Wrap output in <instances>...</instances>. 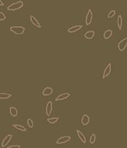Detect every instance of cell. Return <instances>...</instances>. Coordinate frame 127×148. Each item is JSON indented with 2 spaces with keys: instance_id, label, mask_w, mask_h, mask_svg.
Returning a JSON list of instances; mask_svg holds the SVG:
<instances>
[{
  "instance_id": "cell-4",
  "label": "cell",
  "mask_w": 127,
  "mask_h": 148,
  "mask_svg": "<svg viewBox=\"0 0 127 148\" xmlns=\"http://www.w3.org/2000/svg\"><path fill=\"white\" fill-rule=\"evenodd\" d=\"M93 19V13L91 9H89L88 13L86 14V24L87 26H89L91 23Z\"/></svg>"
},
{
  "instance_id": "cell-23",
  "label": "cell",
  "mask_w": 127,
  "mask_h": 148,
  "mask_svg": "<svg viewBox=\"0 0 127 148\" xmlns=\"http://www.w3.org/2000/svg\"><path fill=\"white\" fill-rule=\"evenodd\" d=\"M115 15V11H114V10H112V11H110V13H108V16H107V17H108V18H110L114 17Z\"/></svg>"
},
{
  "instance_id": "cell-6",
  "label": "cell",
  "mask_w": 127,
  "mask_h": 148,
  "mask_svg": "<svg viewBox=\"0 0 127 148\" xmlns=\"http://www.w3.org/2000/svg\"><path fill=\"white\" fill-rule=\"evenodd\" d=\"M111 63H108L107 66L106 67V68L104 69V70L103 74V78H105L106 77H108L109 76V74H110L111 72Z\"/></svg>"
},
{
  "instance_id": "cell-1",
  "label": "cell",
  "mask_w": 127,
  "mask_h": 148,
  "mask_svg": "<svg viewBox=\"0 0 127 148\" xmlns=\"http://www.w3.org/2000/svg\"><path fill=\"white\" fill-rule=\"evenodd\" d=\"M23 7H24V3L22 2V1H19L10 5L9 7H7V10L8 11H17Z\"/></svg>"
},
{
  "instance_id": "cell-2",
  "label": "cell",
  "mask_w": 127,
  "mask_h": 148,
  "mask_svg": "<svg viewBox=\"0 0 127 148\" xmlns=\"http://www.w3.org/2000/svg\"><path fill=\"white\" fill-rule=\"evenodd\" d=\"M10 31L16 35H22L25 32V28L22 26H11Z\"/></svg>"
},
{
  "instance_id": "cell-10",
  "label": "cell",
  "mask_w": 127,
  "mask_h": 148,
  "mask_svg": "<svg viewBox=\"0 0 127 148\" xmlns=\"http://www.w3.org/2000/svg\"><path fill=\"white\" fill-rule=\"evenodd\" d=\"M12 134L7 135L6 137L3 140L2 144H1V146H2V147H5L7 144H9V141H11V140L12 139Z\"/></svg>"
},
{
  "instance_id": "cell-9",
  "label": "cell",
  "mask_w": 127,
  "mask_h": 148,
  "mask_svg": "<svg viewBox=\"0 0 127 148\" xmlns=\"http://www.w3.org/2000/svg\"><path fill=\"white\" fill-rule=\"evenodd\" d=\"M52 108H53V102H52L51 101H49V102H48L47 105H46V110H45L46 114H47L48 116H49V115H51L52 110H53Z\"/></svg>"
},
{
  "instance_id": "cell-21",
  "label": "cell",
  "mask_w": 127,
  "mask_h": 148,
  "mask_svg": "<svg viewBox=\"0 0 127 148\" xmlns=\"http://www.w3.org/2000/svg\"><path fill=\"white\" fill-rule=\"evenodd\" d=\"M58 118H49L48 119V121L51 123V124H54L55 123L58 121Z\"/></svg>"
},
{
  "instance_id": "cell-11",
  "label": "cell",
  "mask_w": 127,
  "mask_h": 148,
  "mask_svg": "<svg viewBox=\"0 0 127 148\" xmlns=\"http://www.w3.org/2000/svg\"><path fill=\"white\" fill-rule=\"evenodd\" d=\"M53 92V89H52L51 87H48L44 88V89L42 92V94H43V96H49L50 95H51Z\"/></svg>"
},
{
  "instance_id": "cell-5",
  "label": "cell",
  "mask_w": 127,
  "mask_h": 148,
  "mask_svg": "<svg viewBox=\"0 0 127 148\" xmlns=\"http://www.w3.org/2000/svg\"><path fill=\"white\" fill-rule=\"evenodd\" d=\"M71 139V138L70 136H62V137L59 138L57 141H56V144H63L66 143L67 141H69Z\"/></svg>"
},
{
  "instance_id": "cell-25",
  "label": "cell",
  "mask_w": 127,
  "mask_h": 148,
  "mask_svg": "<svg viewBox=\"0 0 127 148\" xmlns=\"http://www.w3.org/2000/svg\"><path fill=\"white\" fill-rule=\"evenodd\" d=\"M6 19V16L2 12H0V21H3Z\"/></svg>"
},
{
  "instance_id": "cell-19",
  "label": "cell",
  "mask_w": 127,
  "mask_h": 148,
  "mask_svg": "<svg viewBox=\"0 0 127 148\" xmlns=\"http://www.w3.org/2000/svg\"><path fill=\"white\" fill-rule=\"evenodd\" d=\"M12 95L6 93H0V99H7L11 98Z\"/></svg>"
},
{
  "instance_id": "cell-15",
  "label": "cell",
  "mask_w": 127,
  "mask_h": 148,
  "mask_svg": "<svg viewBox=\"0 0 127 148\" xmlns=\"http://www.w3.org/2000/svg\"><path fill=\"white\" fill-rule=\"evenodd\" d=\"M112 34H113V32H112V30H110V29H108V30H106L103 34L104 39H106V40L109 39L110 37H112Z\"/></svg>"
},
{
  "instance_id": "cell-7",
  "label": "cell",
  "mask_w": 127,
  "mask_h": 148,
  "mask_svg": "<svg viewBox=\"0 0 127 148\" xmlns=\"http://www.w3.org/2000/svg\"><path fill=\"white\" fill-rule=\"evenodd\" d=\"M82 27H83L82 25H77V26L71 27L70 28L67 29V32H69L70 33H75V32H77L78 31H79L80 29H82Z\"/></svg>"
},
{
  "instance_id": "cell-24",
  "label": "cell",
  "mask_w": 127,
  "mask_h": 148,
  "mask_svg": "<svg viewBox=\"0 0 127 148\" xmlns=\"http://www.w3.org/2000/svg\"><path fill=\"white\" fill-rule=\"evenodd\" d=\"M27 125L29 126V128H32L33 127V121L31 119H28L27 120Z\"/></svg>"
},
{
  "instance_id": "cell-18",
  "label": "cell",
  "mask_w": 127,
  "mask_h": 148,
  "mask_svg": "<svg viewBox=\"0 0 127 148\" xmlns=\"http://www.w3.org/2000/svg\"><path fill=\"white\" fill-rule=\"evenodd\" d=\"M117 23V26H118L119 29L121 30V28H122V26H123V18H122V16L121 15L118 16Z\"/></svg>"
},
{
  "instance_id": "cell-8",
  "label": "cell",
  "mask_w": 127,
  "mask_h": 148,
  "mask_svg": "<svg viewBox=\"0 0 127 148\" xmlns=\"http://www.w3.org/2000/svg\"><path fill=\"white\" fill-rule=\"evenodd\" d=\"M30 22H31V23L32 24V25H34L35 26L37 27V28H41V25H40V24L39 23L38 20H37L36 18L34 16L32 15L30 16Z\"/></svg>"
},
{
  "instance_id": "cell-16",
  "label": "cell",
  "mask_w": 127,
  "mask_h": 148,
  "mask_svg": "<svg viewBox=\"0 0 127 148\" xmlns=\"http://www.w3.org/2000/svg\"><path fill=\"white\" fill-rule=\"evenodd\" d=\"M9 112L12 117H16L18 115V110L14 106H11L9 108Z\"/></svg>"
},
{
  "instance_id": "cell-27",
  "label": "cell",
  "mask_w": 127,
  "mask_h": 148,
  "mask_svg": "<svg viewBox=\"0 0 127 148\" xmlns=\"http://www.w3.org/2000/svg\"><path fill=\"white\" fill-rule=\"evenodd\" d=\"M0 6H4V3L1 0H0Z\"/></svg>"
},
{
  "instance_id": "cell-22",
  "label": "cell",
  "mask_w": 127,
  "mask_h": 148,
  "mask_svg": "<svg viewBox=\"0 0 127 148\" xmlns=\"http://www.w3.org/2000/svg\"><path fill=\"white\" fill-rule=\"evenodd\" d=\"M96 141V136L95 134H92V135L91 136L90 139V142L91 144H94Z\"/></svg>"
},
{
  "instance_id": "cell-3",
  "label": "cell",
  "mask_w": 127,
  "mask_h": 148,
  "mask_svg": "<svg viewBox=\"0 0 127 148\" xmlns=\"http://www.w3.org/2000/svg\"><path fill=\"white\" fill-rule=\"evenodd\" d=\"M127 46V37L123 39L122 41L119 42L117 44V48L120 52H123L126 49Z\"/></svg>"
},
{
  "instance_id": "cell-12",
  "label": "cell",
  "mask_w": 127,
  "mask_h": 148,
  "mask_svg": "<svg viewBox=\"0 0 127 148\" xmlns=\"http://www.w3.org/2000/svg\"><path fill=\"white\" fill-rule=\"evenodd\" d=\"M70 96V94L69 93H62L58 95L56 99H55V100L58 101V100H64V99H67Z\"/></svg>"
},
{
  "instance_id": "cell-13",
  "label": "cell",
  "mask_w": 127,
  "mask_h": 148,
  "mask_svg": "<svg viewBox=\"0 0 127 148\" xmlns=\"http://www.w3.org/2000/svg\"><path fill=\"white\" fill-rule=\"evenodd\" d=\"M95 36V31H88L84 34V37L86 39H91Z\"/></svg>"
},
{
  "instance_id": "cell-14",
  "label": "cell",
  "mask_w": 127,
  "mask_h": 148,
  "mask_svg": "<svg viewBox=\"0 0 127 148\" xmlns=\"http://www.w3.org/2000/svg\"><path fill=\"white\" fill-rule=\"evenodd\" d=\"M81 123L83 125H87L90 123V117L88 115L84 114L81 119Z\"/></svg>"
},
{
  "instance_id": "cell-26",
  "label": "cell",
  "mask_w": 127,
  "mask_h": 148,
  "mask_svg": "<svg viewBox=\"0 0 127 148\" xmlns=\"http://www.w3.org/2000/svg\"><path fill=\"white\" fill-rule=\"evenodd\" d=\"M21 148V146H19V145H13V146H11L8 147V148Z\"/></svg>"
},
{
  "instance_id": "cell-20",
  "label": "cell",
  "mask_w": 127,
  "mask_h": 148,
  "mask_svg": "<svg viewBox=\"0 0 127 148\" xmlns=\"http://www.w3.org/2000/svg\"><path fill=\"white\" fill-rule=\"evenodd\" d=\"M12 127H14L16 129H18V130H19V131H24V132L27 131V129H26L25 127L22 126V125H20L13 124Z\"/></svg>"
},
{
  "instance_id": "cell-17",
  "label": "cell",
  "mask_w": 127,
  "mask_h": 148,
  "mask_svg": "<svg viewBox=\"0 0 127 148\" xmlns=\"http://www.w3.org/2000/svg\"><path fill=\"white\" fill-rule=\"evenodd\" d=\"M77 133L78 136H79V138H80V140L82 141V143L85 144V143L86 142V137H85V136H84V134H83L82 133H81V132H80V131H79V130L77 131Z\"/></svg>"
}]
</instances>
